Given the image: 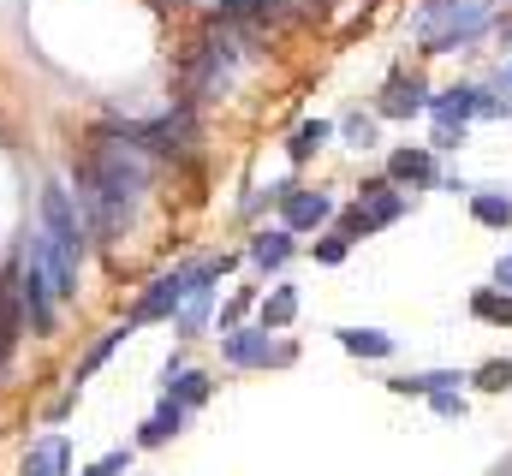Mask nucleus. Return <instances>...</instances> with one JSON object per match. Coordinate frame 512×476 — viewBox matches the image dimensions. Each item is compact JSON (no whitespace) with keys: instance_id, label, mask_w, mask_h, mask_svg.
Masks as SVG:
<instances>
[{"instance_id":"obj_14","label":"nucleus","mask_w":512,"mask_h":476,"mask_svg":"<svg viewBox=\"0 0 512 476\" xmlns=\"http://www.w3.org/2000/svg\"><path fill=\"white\" fill-rule=\"evenodd\" d=\"M292 250H298V244H292L286 227H268V233L251 238V262H256V268H268V274H274V268H286V256H292Z\"/></svg>"},{"instance_id":"obj_6","label":"nucleus","mask_w":512,"mask_h":476,"mask_svg":"<svg viewBox=\"0 0 512 476\" xmlns=\"http://www.w3.org/2000/svg\"><path fill=\"white\" fill-rule=\"evenodd\" d=\"M483 30H489V0H465V6L453 12V24H435L423 42H429V54H459V48H471Z\"/></svg>"},{"instance_id":"obj_13","label":"nucleus","mask_w":512,"mask_h":476,"mask_svg":"<svg viewBox=\"0 0 512 476\" xmlns=\"http://www.w3.org/2000/svg\"><path fill=\"white\" fill-rule=\"evenodd\" d=\"M18 328H24V310H18L12 280L0 274V375H6V357H12V346H18Z\"/></svg>"},{"instance_id":"obj_22","label":"nucleus","mask_w":512,"mask_h":476,"mask_svg":"<svg viewBox=\"0 0 512 476\" xmlns=\"http://www.w3.org/2000/svg\"><path fill=\"white\" fill-rule=\"evenodd\" d=\"M131 334V322L126 328H108V334H102V340H96V352L84 357V369H78V381H84V375H90V369H102V363H108V352H114V346H120V340H126Z\"/></svg>"},{"instance_id":"obj_12","label":"nucleus","mask_w":512,"mask_h":476,"mask_svg":"<svg viewBox=\"0 0 512 476\" xmlns=\"http://www.w3.org/2000/svg\"><path fill=\"white\" fill-rule=\"evenodd\" d=\"M417 108H429L423 78H393V84L382 90V114L387 119H405V114H417Z\"/></svg>"},{"instance_id":"obj_17","label":"nucleus","mask_w":512,"mask_h":476,"mask_svg":"<svg viewBox=\"0 0 512 476\" xmlns=\"http://www.w3.org/2000/svg\"><path fill=\"white\" fill-rule=\"evenodd\" d=\"M328 137H334V125H328V119H304V125L292 131V143H286V149H292V161H310Z\"/></svg>"},{"instance_id":"obj_16","label":"nucleus","mask_w":512,"mask_h":476,"mask_svg":"<svg viewBox=\"0 0 512 476\" xmlns=\"http://www.w3.org/2000/svg\"><path fill=\"white\" fill-rule=\"evenodd\" d=\"M340 346L352 357H393V334H382V328H340Z\"/></svg>"},{"instance_id":"obj_20","label":"nucleus","mask_w":512,"mask_h":476,"mask_svg":"<svg viewBox=\"0 0 512 476\" xmlns=\"http://www.w3.org/2000/svg\"><path fill=\"white\" fill-rule=\"evenodd\" d=\"M471 316L477 322H495V328H512V292H477L471 298Z\"/></svg>"},{"instance_id":"obj_15","label":"nucleus","mask_w":512,"mask_h":476,"mask_svg":"<svg viewBox=\"0 0 512 476\" xmlns=\"http://www.w3.org/2000/svg\"><path fill=\"white\" fill-rule=\"evenodd\" d=\"M185 429V405H173V399H161V411L143 423V435H137V447H167L173 435Z\"/></svg>"},{"instance_id":"obj_26","label":"nucleus","mask_w":512,"mask_h":476,"mask_svg":"<svg viewBox=\"0 0 512 476\" xmlns=\"http://www.w3.org/2000/svg\"><path fill=\"white\" fill-rule=\"evenodd\" d=\"M477 387H483V393H501V387H512V363H483Z\"/></svg>"},{"instance_id":"obj_24","label":"nucleus","mask_w":512,"mask_h":476,"mask_svg":"<svg viewBox=\"0 0 512 476\" xmlns=\"http://www.w3.org/2000/svg\"><path fill=\"white\" fill-rule=\"evenodd\" d=\"M131 471V447H114V453H102L96 465H84V476H120Z\"/></svg>"},{"instance_id":"obj_18","label":"nucleus","mask_w":512,"mask_h":476,"mask_svg":"<svg viewBox=\"0 0 512 476\" xmlns=\"http://www.w3.org/2000/svg\"><path fill=\"white\" fill-rule=\"evenodd\" d=\"M292 316H298V286H274L262 298V328H286Z\"/></svg>"},{"instance_id":"obj_8","label":"nucleus","mask_w":512,"mask_h":476,"mask_svg":"<svg viewBox=\"0 0 512 476\" xmlns=\"http://www.w3.org/2000/svg\"><path fill=\"white\" fill-rule=\"evenodd\" d=\"M429 114H435V125H459V131H465V119L483 114V90H477V84H453V90H441V96L429 102Z\"/></svg>"},{"instance_id":"obj_27","label":"nucleus","mask_w":512,"mask_h":476,"mask_svg":"<svg viewBox=\"0 0 512 476\" xmlns=\"http://www.w3.org/2000/svg\"><path fill=\"white\" fill-rule=\"evenodd\" d=\"M346 137H352V149H370V143H376V125H370L364 114H352L346 119Z\"/></svg>"},{"instance_id":"obj_30","label":"nucleus","mask_w":512,"mask_h":476,"mask_svg":"<svg viewBox=\"0 0 512 476\" xmlns=\"http://www.w3.org/2000/svg\"><path fill=\"white\" fill-rule=\"evenodd\" d=\"M459 143H465L459 125H435V143H429V149H459Z\"/></svg>"},{"instance_id":"obj_7","label":"nucleus","mask_w":512,"mask_h":476,"mask_svg":"<svg viewBox=\"0 0 512 476\" xmlns=\"http://www.w3.org/2000/svg\"><path fill=\"white\" fill-rule=\"evenodd\" d=\"M280 227L286 233H310L322 221H334V197L328 191H304V185H280Z\"/></svg>"},{"instance_id":"obj_9","label":"nucleus","mask_w":512,"mask_h":476,"mask_svg":"<svg viewBox=\"0 0 512 476\" xmlns=\"http://www.w3.org/2000/svg\"><path fill=\"white\" fill-rule=\"evenodd\" d=\"M215 393V381L203 375V369H185V363H167V399L173 405H185V411H197L203 399Z\"/></svg>"},{"instance_id":"obj_5","label":"nucleus","mask_w":512,"mask_h":476,"mask_svg":"<svg viewBox=\"0 0 512 476\" xmlns=\"http://www.w3.org/2000/svg\"><path fill=\"white\" fill-rule=\"evenodd\" d=\"M221 357H227L233 369H268V363H292L298 352H292V346H274L268 328H227Z\"/></svg>"},{"instance_id":"obj_19","label":"nucleus","mask_w":512,"mask_h":476,"mask_svg":"<svg viewBox=\"0 0 512 476\" xmlns=\"http://www.w3.org/2000/svg\"><path fill=\"white\" fill-rule=\"evenodd\" d=\"M471 215H477L483 227H512V197H501V191H477V197H471Z\"/></svg>"},{"instance_id":"obj_21","label":"nucleus","mask_w":512,"mask_h":476,"mask_svg":"<svg viewBox=\"0 0 512 476\" xmlns=\"http://www.w3.org/2000/svg\"><path fill=\"white\" fill-rule=\"evenodd\" d=\"M453 381H465V375L429 369V375H399V381H387V387H393V393H441V387H453Z\"/></svg>"},{"instance_id":"obj_29","label":"nucleus","mask_w":512,"mask_h":476,"mask_svg":"<svg viewBox=\"0 0 512 476\" xmlns=\"http://www.w3.org/2000/svg\"><path fill=\"white\" fill-rule=\"evenodd\" d=\"M429 399H435V411H441V417H465V399H459L453 387H441V393H429Z\"/></svg>"},{"instance_id":"obj_4","label":"nucleus","mask_w":512,"mask_h":476,"mask_svg":"<svg viewBox=\"0 0 512 476\" xmlns=\"http://www.w3.org/2000/svg\"><path fill=\"white\" fill-rule=\"evenodd\" d=\"M185 292H191V268L155 274V280H149V292H143V298H137V310H131V328H143V322H173V316H179V304H185Z\"/></svg>"},{"instance_id":"obj_25","label":"nucleus","mask_w":512,"mask_h":476,"mask_svg":"<svg viewBox=\"0 0 512 476\" xmlns=\"http://www.w3.org/2000/svg\"><path fill=\"white\" fill-rule=\"evenodd\" d=\"M459 6H465V0H423V12H417V30L429 36V30H435L447 12H459Z\"/></svg>"},{"instance_id":"obj_31","label":"nucleus","mask_w":512,"mask_h":476,"mask_svg":"<svg viewBox=\"0 0 512 476\" xmlns=\"http://www.w3.org/2000/svg\"><path fill=\"white\" fill-rule=\"evenodd\" d=\"M495 280H501V286L512 292V256H501V262H495Z\"/></svg>"},{"instance_id":"obj_10","label":"nucleus","mask_w":512,"mask_h":476,"mask_svg":"<svg viewBox=\"0 0 512 476\" xmlns=\"http://www.w3.org/2000/svg\"><path fill=\"white\" fill-rule=\"evenodd\" d=\"M66 471H72L66 435H48V441H36V447L24 453V476H66Z\"/></svg>"},{"instance_id":"obj_11","label":"nucleus","mask_w":512,"mask_h":476,"mask_svg":"<svg viewBox=\"0 0 512 476\" xmlns=\"http://www.w3.org/2000/svg\"><path fill=\"white\" fill-rule=\"evenodd\" d=\"M387 173L405 185H435V149H393Z\"/></svg>"},{"instance_id":"obj_2","label":"nucleus","mask_w":512,"mask_h":476,"mask_svg":"<svg viewBox=\"0 0 512 476\" xmlns=\"http://www.w3.org/2000/svg\"><path fill=\"white\" fill-rule=\"evenodd\" d=\"M36 250H42V262H48L54 298H72V292H78V268H84V221H78V209H72L66 185H48V191H42Z\"/></svg>"},{"instance_id":"obj_1","label":"nucleus","mask_w":512,"mask_h":476,"mask_svg":"<svg viewBox=\"0 0 512 476\" xmlns=\"http://www.w3.org/2000/svg\"><path fill=\"white\" fill-rule=\"evenodd\" d=\"M143 185H149L143 149L131 143L120 125H102L96 143H90V155H84V167H78V203H84L90 227L102 238L126 233L137 203H143Z\"/></svg>"},{"instance_id":"obj_3","label":"nucleus","mask_w":512,"mask_h":476,"mask_svg":"<svg viewBox=\"0 0 512 476\" xmlns=\"http://www.w3.org/2000/svg\"><path fill=\"white\" fill-rule=\"evenodd\" d=\"M405 215V197L393 191V185H364L358 191V203L346 209V221H340V238L352 244V238H370L376 227H387V221H399Z\"/></svg>"},{"instance_id":"obj_28","label":"nucleus","mask_w":512,"mask_h":476,"mask_svg":"<svg viewBox=\"0 0 512 476\" xmlns=\"http://www.w3.org/2000/svg\"><path fill=\"white\" fill-rule=\"evenodd\" d=\"M346 250H352V244L334 233V238H322V244H316V262H328V268H334V262H346Z\"/></svg>"},{"instance_id":"obj_32","label":"nucleus","mask_w":512,"mask_h":476,"mask_svg":"<svg viewBox=\"0 0 512 476\" xmlns=\"http://www.w3.org/2000/svg\"><path fill=\"white\" fill-rule=\"evenodd\" d=\"M507 84H512V60H507Z\"/></svg>"},{"instance_id":"obj_23","label":"nucleus","mask_w":512,"mask_h":476,"mask_svg":"<svg viewBox=\"0 0 512 476\" xmlns=\"http://www.w3.org/2000/svg\"><path fill=\"white\" fill-rule=\"evenodd\" d=\"M280 0H221V18H268Z\"/></svg>"}]
</instances>
